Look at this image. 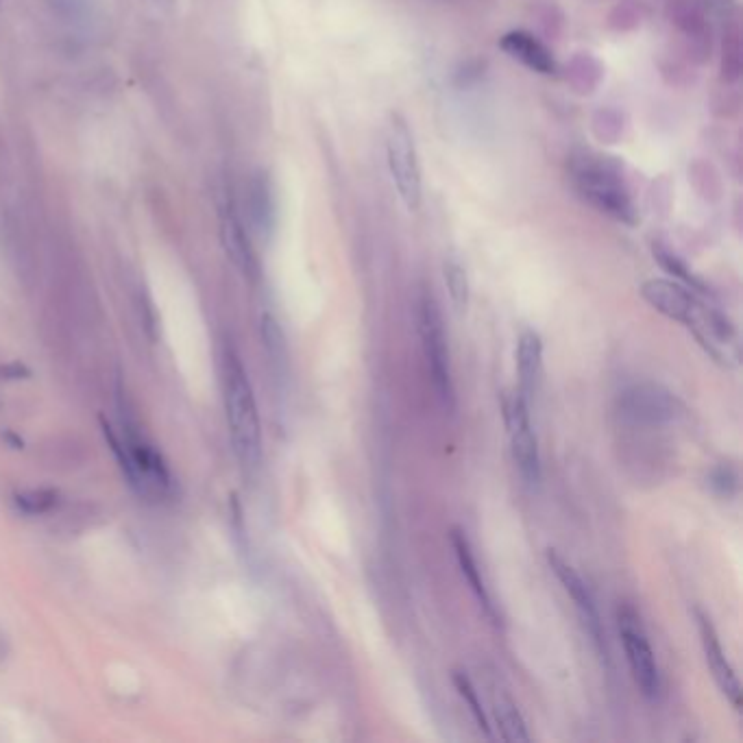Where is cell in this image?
<instances>
[{"instance_id": "11", "label": "cell", "mask_w": 743, "mask_h": 743, "mask_svg": "<svg viewBox=\"0 0 743 743\" xmlns=\"http://www.w3.org/2000/svg\"><path fill=\"white\" fill-rule=\"evenodd\" d=\"M641 297L648 303L652 310L663 314L665 319L676 321L685 325L693 308L698 306L702 295L693 292L691 288L682 286L676 279H663V277H652L645 279L641 284Z\"/></svg>"}, {"instance_id": "1", "label": "cell", "mask_w": 743, "mask_h": 743, "mask_svg": "<svg viewBox=\"0 0 743 743\" xmlns=\"http://www.w3.org/2000/svg\"><path fill=\"white\" fill-rule=\"evenodd\" d=\"M569 177L578 197L593 210L630 227L639 223L635 199L615 157L580 153L569 164Z\"/></svg>"}, {"instance_id": "21", "label": "cell", "mask_w": 743, "mask_h": 743, "mask_svg": "<svg viewBox=\"0 0 743 743\" xmlns=\"http://www.w3.org/2000/svg\"><path fill=\"white\" fill-rule=\"evenodd\" d=\"M262 340H264L266 356H269L271 364H275L279 371H286V364H288L286 338H284L282 327H279L275 316L271 314L262 316Z\"/></svg>"}, {"instance_id": "14", "label": "cell", "mask_w": 743, "mask_h": 743, "mask_svg": "<svg viewBox=\"0 0 743 743\" xmlns=\"http://www.w3.org/2000/svg\"><path fill=\"white\" fill-rule=\"evenodd\" d=\"M543 371V340L534 330H526L519 336L517 343V373H519V388L517 391L532 399L537 393L539 380Z\"/></svg>"}, {"instance_id": "24", "label": "cell", "mask_w": 743, "mask_h": 743, "mask_svg": "<svg viewBox=\"0 0 743 743\" xmlns=\"http://www.w3.org/2000/svg\"><path fill=\"white\" fill-rule=\"evenodd\" d=\"M709 486L713 489V493H717V495L733 497L737 493V489H739L737 469L730 467V465H717L709 473Z\"/></svg>"}, {"instance_id": "17", "label": "cell", "mask_w": 743, "mask_h": 743, "mask_svg": "<svg viewBox=\"0 0 743 743\" xmlns=\"http://www.w3.org/2000/svg\"><path fill=\"white\" fill-rule=\"evenodd\" d=\"M493 715L499 728V735H502L504 741L510 743L530 741V733L526 728V722H523V715L519 713L513 698L506 696L504 691H499L493 696Z\"/></svg>"}, {"instance_id": "5", "label": "cell", "mask_w": 743, "mask_h": 743, "mask_svg": "<svg viewBox=\"0 0 743 743\" xmlns=\"http://www.w3.org/2000/svg\"><path fill=\"white\" fill-rule=\"evenodd\" d=\"M685 404L659 382L628 384L617 395V414L635 428H667L685 417Z\"/></svg>"}, {"instance_id": "3", "label": "cell", "mask_w": 743, "mask_h": 743, "mask_svg": "<svg viewBox=\"0 0 743 743\" xmlns=\"http://www.w3.org/2000/svg\"><path fill=\"white\" fill-rule=\"evenodd\" d=\"M419 319V336L425 353V362H428V371L432 375L434 391L441 399V404L447 412L456 410V384L452 371V356H449V343L445 332V321L438 301L432 292L423 290L417 306Z\"/></svg>"}, {"instance_id": "18", "label": "cell", "mask_w": 743, "mask_h": 743, "mask_svg": "<svg viewBox=\"0 0 743 743\" xmlns=\"http://www.w3.org/2000/svg\"><path fill=\"white\" fill-rule=\"evenodd\" d=\"M652 255H654V260L659 262L661 269L665 273L672 275L676 279V282H680L682 286L691 288L693 292H698V295H702V297L711 295L709 286H706L702 282V279L689 269L687 262L682 260L676 251H672L667 245H663V242H654V245H652Z\"/></svg>"}, {"instance_id": "9", "label": "cell", "mask_w": 743, "mask_h": 743, "mask_svg": "<svg viewBox=\"0 0 743 743\" xmlns=\"http://www.w3.org/2000/svg\"><path fill=\"white\" fill-rule=\"evenodd\" d=\"M545 558H547V565H550L552 574L558 578V582L563 584V589L567 591V595L571 600H574L578 613H580V619L584 628H587V632L591 635L593 643L598 645L600 654H606V643H604V630H602V619H600V611H598V604H595V598L591 589L587 587V582L582 580V576L578 574V571L571 567L567 560L560 556L556 550H547L545 552Z\"/></svg>"}, {"instance_id": "16", "label": "cell", "mask_w": 743, "mask_h": 743, "mask_svg": "<svg viewBox=\"0 0 743 743\" xmlns=\"http://www.w3.org/2000/svg\"><path fill=\"white\" fill-rule=\"evenodd\" d=\"M249 214L255 229L262 236L271 234L273 223H275V197H273V186L269 177L264 173L253 175L251 186H249Z\"/></svg>"}, {"instance_id": "8", "label": "cell", "mask_w": 743, "mask_h": 743, "mask_svg": "<svg viewBox=\"0 0 743 743\" xmlns=\"http://www.w3.org/2000/svg\"><path fill=\"white\" fill-rule=\"evenodd\" d=\"M504 419L515 467L523 482L528 486H537L541 482V452L530 421V399L523 397L519 391L510 395L504 404Z\"/></svg>"}, {"instance_id": "2", "label": "cell", "mask_w": 743, "mask_h": 743, "mask_svg": "<svg viewBox=\"0 0 743 743\" xmlns=\"http://www.w3.org/2000/svg\"><path fill=\"white\" fill-rule=\"evenodd\" d=\"M225 408L231 445L247 471L262 462V423L245 364L234 349L225 353Z\"/></svg>"}, {"instance_id": "22", "label": "cell", "mask_w": 743, "mask_h": 743, "mask_svg": "<svg viewBox=\"0 0 743 743\" xmlns=\"http://www.w3.org/2000/svg\"><path fill=\"white\" fill-rule=\"evenodd\" d=\"M722 81L735 83L741 77V40L737 22H730L724 33L722 44Z\"/></svg>"}, {"instance_id": "7", "label": "cell", "mask_w": 743, "mask_h": 743, "mask_svg": "<svg viewBox=\"0 0 743 743\" xmlns=\"http://www.w3.org/2000/svg\"><path fill=\"white\" fill-rule=\"evenodd\" d=\"M685 327L698 340V345L706 351L713 362L720 364L724 369H735L741 360L739 349V334L733 321L728 319L724 312L717 310L704 299L698 301L693 308Z\"/></svg>"}, {"instance_id": "19", "label": "cell", "mask_w": 743, "mask_h": 743, "mask_svg": "<svg viewBox=\"0 0 743 743\" xmlns=\"http://www.w3.org/2000/svg\"><path fill=\"white\" fill-rule=\"evenodd\" d=\"M452 682H454V687H456V691H458V696L462 698V702H465V704L469 706V713L473 715L475 724H478L480 733H482L486 739H493L489 717H486V713H484V706H482V700H480V693H478V689H475L473 680H471L465 672H460V669H456V672L452 674Z\"/></svg>"}, {"instance_id": "10", "label": "cell", "mask_w": 743, "mask_h": 743, "mask_svg": "<svg viewBox=\"0 0 743 743\" xmlns=\"http://www.w3.org/2000/svg\"><path fill=\"white\" fill-rule=\"evenodd\" d=\"M696 621H698V630H700L704 659L711 669L715 685L720 687V691L724 693V698L730 702V706H733L735 711H741V682L735 674L733 665H730V661L726 659L713 621L704 611H700V608H696Z\"/></svg>"}, {"instance_id": "13", "label": "cell", "mask_w": 743, "mask_h": 743, "mask_svg": "<svg viewBox=\"0 0 743 743\" xmlns=\"http://www.w3.org/2000/svg\"><path fill=\"white\" fill-rule=\"evenodd\" d=\"M449 541H452V547H454V554H456V560H458V567H460L462 578L467 580L469 589L473 591L475 600H478L480 606L484 608V613L489 615V619L493 621V624H497L495 604L491 600L489 589H486V584H484L482 571L478 569V560H475V556H473L471 543L467 539V532L462 530V528H452V530H449Z\"/></svg>"}, {"instance_id": "12", "label": "cell", "mask_w": 743, "mask_h": 743, "mask_svg": "<svg viewBox=\"0 0 743 743\" xmlns=\"http://www.w3.org/2000/svg\"><path fill=\"white\" fill-rule=\"evenodd\" d=\"M499 48L515 62L523 64L537 75H554L556 59L545 42L528 31H508L499 40Z\"/></svg>"}, {"instance_id": "20", "label": "cell", "mask_w": 743, "mask_h": 743, "mask_svg": "<svg viewBox=\"0 0 743 743\" xmlns=\"http://www.w3.org/2000/svg\"><path fill=\"white\" fill-rule=\"evenodd\" d=\"M443 277H445V286L449 292V299H452L454 308L458 312H465L469 306V277L465 266L460 264L458 258L449 255V258L443 262Z\"/></svg>"}, {"instance_id": "4", "label": "cell", "mask_w": 743, "mask_h": 743, "mask_svg": "<svg viewBox=\"0 0 743 743\" xmlns=\"http://www.w3.org/2000/svg\"><path fill=\"white\" fill-rule=\"evenodd\" d=\"M386 164L401 203L406 205V210L417 212L423 201L421 162L408 120L401 114L388 116Z\"/></svg>"}, {"instance_id": "6", "label": "cell", "mask_w": 743, "mask_h": 743, "mask_svg": "<svg viewBox=\"0 0 743 743\" xmlns=\"http://www.w3.org/2000/svg\"><path fill=\"white\" fill-rule=\"evenodd\" d=\"M617 628L621 643H624L630 674L635 678L639 691L648 700H659L663 691L661 669L659 663H656V656L650 645L648 632L643 628V621L630 604H621L617 608Z\"/></svg>"}, {"instance_id": "23", "label": "cell", "mask_w": 743, "mask_h": 743, "mask_svg": "<svg viewBox=\"0 0 743 743\" xmlns=\"http://www.w3.org/2000/svg\"><path fill=\"white\" fill-rule=\"evenodd\" d=\"M16 504L29 515H44L48 510L55 508L57 504V491L51 489H40V491H27L16 497Z\"/></svg>"}, {"instance_id": "25", "label": "cell", "mask_w": 743, "mask_h": 743, "mask_svg": "<svg viewBox=\"0 0 743 743\" xmlns=\"http://www.w3.org/2000/svg\"><path fill=\"white\" fill-rule=\"evenodd\" d=\"M713 3H722V0H713Z\"/></svg>"}, {"instance_id": "15", "label": "cell", "mask_w": 743, "mask_h": 743, "mask_svg": "<svg viewBox=\"0 0 743 743\" xmlns=\"http://www.w3.org/2000/svg\"><path fill=\"white\" fill-rule=\"evenodd\" d=\"M221 227H223L221 229L223 245H225L229 260L236 264V269H240L242 275H247V277L258 275V258H255V253H253L251 240L231 207H227V210L223 212Z\"/></svg>"}]
</instances>
